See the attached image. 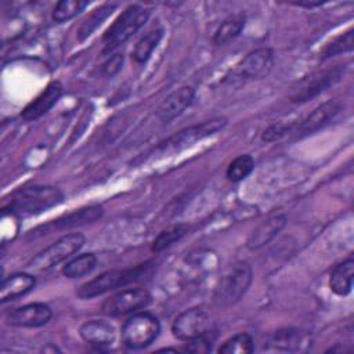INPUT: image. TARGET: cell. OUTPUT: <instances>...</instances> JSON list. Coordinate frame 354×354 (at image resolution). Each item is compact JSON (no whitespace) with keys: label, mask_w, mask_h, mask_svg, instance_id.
<instances>
[{"label":"cell","mask_w":354,"mask_h":354,"mask_svg":"<svg viewBox=\"0 0 354 354\" xmlns=\"http://www.w3.org/2000/svg\"><path fill=\"white\" fill-rule=\"evenodd\" d=\"M304 340H306V335L303 333V330H299L295 328H283V329L275 330L270 336L268 346L279 351H296L301 348V346L304 344Z\"/></svg>","instance_id":"cell-21"},{"label":"cell","mask_w":354,"mask_h":354,"mask_svg":"<svg viewBox=\"0 0 354 354\" xmlns=\"http://www.w3.org/2000/svg\"><path fill=\"white\" fill-rule=\"evenodd\" d=\"M64 201V194L53 185H32L17 189L3 203V212H10L17 217H30L40 214Z\"/></svg>","instance_id":"cell-1"},{"label":"cell","mask_w":354,"mask_h":354,"mask_svg":"<svg viewBox=\"0 0 354 354\" xmlns=\"http://www.w3.org/2000/svg\"><path fill=\"white\" fill-rule=\"evenodd\" d=\"M162 36H163V29L162 28L152 29L147 35H144L137 41V44L134 46V50L131 51L133 61L136 64H145L151 58L153 50L158 47Z\"/></svg>","instance_id":"cell-24"},{"label":"cell","mask_w":354,"mask_h":354,"mask_svg":"<svg viewBox=\"0 0 354 354\" xmlns=\"http://www.w3.org/2000/svg\"><path fill=\"white\" fill-rule=\"evenodd\" d=\"M171 332L174 337L187 343L205 336L212 332L210 315L199 307L188 308L174 318L171 324Z\"/></svg>","instance_id":"cell-9"},{"label":"cell","mask_w":354,"mask_h":354,"mask_svg":"<svg viewBox=\"0 0 354 354\" xmlns=\"http://www.w3.org/2000/svg\"><path fill=\"white\" fill-rule=\"evenodd\" d=\"M102 213H104V210L100 205H91V206H87V207H82L79 210L64 214V216L58 217L57 220H53L51 223H48L46 225L37 227L35 231H32L30 235L32 236L44 235V234H50L54 230H66V228L94 223L102 216Z\"/></svg>","instance_id":"cell-13"},{"label":"cell","mask_w":354,"mask_h":354,"mask_svg":"<svg viewBox=\"0 0 354 354\" xmlns=\"http://www.w3.org/2000/svg\"><path fill=\"white\" fill-rule=\"evenodd\" d=\"M286 225V216L285 214H274L266 218L261 224H259L250 236L246 241V246L250 250H257L270 243Z\"/></svg>","instance_id":"cell-17"},{"label":"cell","mask_w":354,"mask_h":354,"mask_svg":"<svg viewBox=\"0 0 354 354\" xmlns=\"http://www.w3.org/2000/svg\"><path fill=\"white\" fill-rule=\"evenodd\" d=\"M151 299V293L144 288H126L106 297L101 306V311L108 317H120L147 307Z\"/></svg>","instance_id":"cell-8"},{"label":"cell","mask_w":354,"mask_h":354,"mask_svg":"<svg viewBox=\"0 0 354 354\" xmlns=\"http://www.w3.org/2000/svg\"><path fill=\"white\" fill-rule=\"evenodd\" d=\"M354 278V260L348 257L347 260L339 263L330 272L329 288L337 296H347L353 288Z\"/></svg>","instance_id":"cell-20"},{"label":"cell","mask_w":354,"mask_h":354,"mask_svg":"<svg viewBox=\"0 0 354 354\" xmlns=\"http://www.w3.org/2000/svg\"><path fill=\"white\" fill-rule=\"evenodd\" d=\"M123 65V54L120 53H116V54H112L102 65V72L106 75V76H113L116 75L120 68Z\"/></svg>","instance_id":"cell-33"},{"label":"cell","mask_w":354,"mask_h":354,"mask_svg":"<svg viewBox=\"0 0 354 354\" xmlns=\"http://www.w3.org/2000/svg\"><path fill=\"white\" fill-rule=\"evenodd\" d=\"M274 66V51L268 47L250 51L236 65L234 73L239 79H263Z\"/></svg>","instance_id":"cell-12"},{"label":"cell","mask_w":354,"mask_h":354,"mask_svg":"<svg viewBox=\"0 0 354 354\" xmlns=\"http://www.w3.org/2000/svg\"><path fill=\"white\" fill-rule=\"evenodd\" d=\"M293 129H295V123H274L263 131L261 140L266 141V142L278 141L283 137L292 136Z\"/></svg>","instance_id":"cell-31"},{"label":"cell","mask_w":354,"mask_h":354,"mask_svg":"<svg viewBox=\"0 0 354 354\" xmlns=\"http://www.w3.org/2000/svg\"><path fill=\"white\" fill-rule=\"evenodd\" d=\"M79 333L84 342L98 348L111 346L116 337L115 328L109 322L101 319H90L84 322L80 326Z\"/></svg>","instance_id":"cell-18"},{"label":"cell","mask_w":354,"mask_h":354,"mask_svg":"<svg viewBox=\"0 0 354 354\" xmlns=\"http://www.w3.org/2000/svg\"><path fill=\"white\" fill-rule=\"evenodd\" d=\"M212 333L213 332L188 342L187 350L192 351V353H206V351H210L212 350V342H213V337L210 336Z\"/></svg>","instance_id":"cell-32"},{"label":"cell","mask_w":354,"mask_h":354,"mask_svg":"<svg viewBox=\"0 0 354 354\" xmlns=\"http://www.w3.org/2000/svg\"><path fill=\"white\" fill-rule=\"evenodd\" d=\"M225 124H227V119L220 116V118H213L210 120H205L202 123L185 127V129L174 133L173 136H170L165 141L159 142V145L156 147V151L170 152V151L184 149V148L192 145L196 141H201V140H203V138H206L212 134H216Z\"/></svg>","instance_id":"cell-7"},{"label":"cell","mask_w":354,"mask_h":354,"mask_svg":"<svg viewBox=\"0 0 354 354\" xmlns=\"http://www.w3.org/2000/svg\"><path fill=\"white\" fill-rule=\"evenodd\" d=\"M253 279L252 267L246 261L234 264L216 286L214 300L221 306H230L239 301L249 290Z\"/></svg>","instance_id":"cell-6"},{"label":"cell","mask_w":354,"mask_h":354,"mask_svg":"<svg viewBox=\"0 0 354 354\" xmlns=\"http://www.w3.org/2000/svg\"><path fill=\"white\" fill-rule=\"evenodd\" d=\"M254 169V160L250 155L248 153H243V155H239L236 156L227 167V178L230 181H234V183H238V181H242L245 180Z\"/></svg>","instance_id":"cell-30"},{"label":"cell","mask_w":354,"mask_h":354,"mask_svg":"<svg viewBox=\"0 0 354 354\" xmlns=\"http://www.w3.org/2000/svg\"><path fill=\"white\" fill-rule=\"evenodd\" d=\"M51 308L44 303H29L12 308L6 314V322L18 328H39L50 322Z\"/></svg>","instance_id":"cell-11"},{"label":"cell","mask_w":354,"mask_h":354,"mask_svg":"<svg viewBox=\"0 0 354 354\" xmlns=\"http://www.w3.org/2000/svg\"><path fill=\"white\" fill-rule=\"evenodd\" d=\"M61 95H62V84L58 80L48 83L47 87L24 108L21 113L22 119L26 122H32L41 118L58 102Z\"/></svg>","instance_id":"cell-16"},{"label":"cell","mask_w":354,"mask_h":354,"mask_svg":"<svg viewBox=\"0 0 354 354\" xmlns=\"http://www.w3.org/2000/svg\"><path fill=\"white\" fill-rule=\"evenodd\" d=\"M84 235L80 232L66 234L47 246L44 250L39 252L30 261H28L26 268L32 272H44L51 270L54 266L62 263L73 253H76L84 245Z\"/></svg>","instance_id":"cell-4"},{"label":"cell","mask_w":354,"mask_h":354,"mask_svg":"<svg viewBox=\"0 0 354 354\" xmlns=\"http://www.w3.org/2000/svg\"><path fill=\"white\" fill-rule=\"evenodd\" d=\"M254 350L253 339L249 333H236L227 339L218 348L220 354H250Z\"/></svg>","instance_id":"cell-26"},{"label":"cell","mask_w":354,"mask_h":354,"mask_svg":"<svg viewBox=\"0 0 354 354\" xmlns=\"http://www.w3.org/2000/svg\"><path fill=\"white\" fill-rule=\"evenodd\" d=\"M195 90L189 86H183L170 93L156 108L155 115L162 123H170L180 116L194 101Z\"/></svg>","instance_id":"cell-15"},{"label":"cell","mask_w":354,"mask_h":354,"mask_svg":"<svg viewBox=\"0 0 354 354\" xmlns=\"http://www.w3.org/2000/svg\"><path fill=\"white\" fill-rule=\"evenodd\" d=\"M245 22H246V18L243 14H234V15H230L228 18H225L220 24V26L217 28V30L214 33V37H213L214 44L223 46V44L230 43L231 40L236 39L241 35V32L243 30Z\"/></svg>","instance_id":"cell-23"},{"label":"cell","mask_w":354,"mask_h":354,"mask_svg":"<svg viewBox=\"0 0 354 354\" xmlns=\"http://www.w3.org/2000/svg\"><path fill=\"white\" fill-rule=\"evenodd\" d=\"M160 324L158 318L148 313L141 311L129 317L120 330L122 343L130 350H141L148 347L158 337Z\"/></svg>","instance_id":"cell-5"},{"label":"cell","mask_w":354,"mask_h":354,"mask_svg":"<svg viewBox=\"0 0 354 354\" xmlns=\"http://www.w3.org/2000/svg\"><path fill=\"white\" fill-rule=\"evenodd\" d=\"M151 11L142 6L131 4L113 21L102 36L104 53L115 51L120 44L136 35L148 21Z\"/></svg>","instance_id":"cell-2"},{"label":"cell","mask_w":354,"mask_h":354,"mask_svg":"<svg viewBox=\"0 0 354 354\" xmlns=\"http://www.w3.org/2000/svg\"><path fill=\"white\" fill-rule=\"evenodd\" d=\"M36 285V278L30 272H15L3 279L0 286V301L7 303L29 293Z\"/></svg>","instance_id":"cell-19"},{"label":"cell","mask_w":354,"mask_h":354,"mask_svg":"<svg viewBox=\"0 0 354 354\" xmlns=\"http://www.w3.org/2000/svg\"><path fill=\"white\" fill-rule=\"evenodd\" d=\"M353 47H354V30L348 29L347 32L339 35L337 37H335L330 43H328L324 47V50L321 53V58L328 59L335 55L348 53L353 50Z\"/></svg>","instance_id":"cell-29"},{"label":"cell","mask_w":354,"mask_h":354,"mask_svg":"<svg viewBox=\"0 0 354 354\" xmlns=\"http://www.w3.org/2000/svg\"><path fill=\"white\" fill-rule=\"evenodd\" d=\"M88 6L84 0H61L53 10V19L58 24L66 22L80 14Z\"/></svg>","instance_id":"cell-28"},{"label":"cell","mask_w":354,"mask_h":354,"mask_svg":"<svg viewBox=\"0 0 354 354\" xmlns=\"http://www.w3.org/2000/svg\"><path fill=\"white\" fill-rule=\"evenodd\" d=\"M115 4H102L97 8H94L82 22V25L77 29V40L84 41L87 37L93 35V32L102 25V22L115 11Z\"/></svg>","instance_id":"cell-22"},{"label":"cell","mask_w":354,"mask_h":354,"mask_svg":"<svg viewBox=\"0 0 354 354\" xmlns=\"http://www.w3.org/2000/svg\"><path fill=\"white\" fill-rule=\"evenodd\" d=\"M343 72H344V66L336 65L333 68H328L304 77L297 84V87H295L290 95V101L295 104H303L313 100L314 97H317L318 94L324 93L330 86H333L342 77Z\"/></svg>","instance_id":"cell-10"},{"label":"cell","mask_w":354,"mask_h":354,"mask_svg":"<svg viewBox=\"0 0 354 354\" xmlns=\"http://www.w3.org/2000/svg\"><path fill=\"white\" fill-rule=\"evenodd\" d=\"M340 111V102L336 100H329L314 108L304 119L295 123L292 136L295 138H301L308 134L315 133L322 129L329 120H332Z\"/></svg>","instance_id":"cell-14"},{"label":"cell","mask_w":354,"mask_h":354,"mask_svg":"<svg viewBox=\"0 0 354 354\" xmlns=\"http://www.w3.org/2000/svg\"><path fill=\"white\" fill-rule=\"evenodd\" d=\"M97 256L94 253H82L72 260H69L62 267V274L66 278H80L88 272H91L97 266Z\"/></svg>","instance_id":"cell-25"},{"label":"cell","mask_w":354,"mask_h":354,"mask_svg":"<svg viewBox=\"0 0 354 354\" xmlns=\"http://www.w3.org/2000/svg\"><path fill=\"white\" fill-rule=\"evenodd\" d=\"M151 263H144L138 264L131 268L126 270H109L98 277L93 278L91 281L83 283L77 290L76 295L77 297L86 300V299H93L97 296H101L109 290H113L119 286H124L130 282H136L141 279L149 270Z\"/></svg>","instance_id":"cell-3"},{"label":"cell","mask_w":354,"mask_h":354,"mask_svg":"<svg viewBox=\"0 0 354 354\" xmlns=\"http://www.w3.org/2000/svg\"><path fill=\"white\" fill-rule=\"evenodd\" d=\"M188 232V225L185 224H177L173 225L165 231H162L152 242L151 250L155 253H159L167 248H170L171 245H174L176 242H178L185 234Z\"/></svg>","instance_id":"cell-27"}]
</instances>
